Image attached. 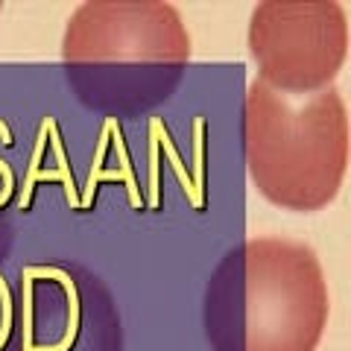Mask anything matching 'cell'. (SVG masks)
Returning a JSON list of instances; mask_svg holds the SVG:
<instances>
[{
	"instance_id": "1",
	"label": "cell",
	"mask_w": 351,
	"mask_h": 351,
	"mask_svg": "<svg viewBox=\"0 0 351 351\" xmlns=\"http://www.w3.org/2000/svg\"><path fill=\"white\" fill-rule=\"evenodd\" d=\"M205 319L217 351H316L328 322L316 252L284 237L246 240L211 278Z\"/></svg>"
},
{
	"instance_id": "2",
	"label": "cell",
	"mask_w": 351,
	"mask_h": 351,
	"mask_svg": "<svg viewBox=\"0 0 351 351\" xmlns=\"http://www.w3.org/2000/svg\"><path fill=\"white\" fill-rule=\"evenodd\" d=\"M246 156L258 191L290 211H319L339 193L348 164V112L337 88L293 108L263 80L246 97Z\"/></svg>"
},
{
	"instance_id": "3",
	"label": "cell",
	"mask_w": 351,
	"mask_h": 351,
	"mask_svg": "<svg viewBox=\"0 0 351 351\" xmlns=\"http://www.w3.org/2000/svg\"><path fill=\"white\" fill-rule=\"evenodd\" d=\"M252 59L276 91H316L339 73L348 53V18L337 0H267L252 12Z\"/></svg>"
},
{
	"instance_id": "4",
	"label": "cell",
	"mask_w": 351,
	"mask_h": 351,
	"mask_svg": "<svg viewBox=\"0 0 351 351\" xmlns=\"http://www.w3.org/2000/svg\"><path fill=\"white\" fill-rule=\"evenodd\" d=\"M68 64H167L179 68L191 56V38L170 3H82L64 29Z\"/></svg>"
},
{
	"instance_id": "5",
	"label": "cell",
	"mask_w": 351,
	"mask_h": 351,
	"mask_svg": "<svg viewBox=\"0 0 351 351\" xmlns=\"http://www.w3.org/2000/svg\"><path fill=\"white\" fill-rule=\"evenodd\" d=\"M36 182H62L64 184V199L73 211H80V188L73 182L71 164L64 161V149H62V138L56 129V120L44 117L38 138H36V149H32V161L24 179V193H21V211H27L32 202V184Z\"/></svg>"
},
{
	"instance_id": "6",
	"label": "cell",
	"mask_w": 351,
	"mask_h": 351,
	"mask_svg": "<svg viewBox=\"0 0 351 351\" xmlns=\"http://www.w3.org/2000/svg\"><path fill=\"white\" fill-rule=\"evenodd\" d=\"M24 276L27 278H56V281H62L64 293H68V304H71V319H68V331H64L62 343L53 346V348H36L32 346L29 351H71V346L76 343V331H80V293H76L73 278L68 276V272L56 269V267H27Z\"/></svg>"
},
{
	"instance_id": "7",
	"label": "cell",
	"mask_w": 351,
	"mask_h": 351,
	"mask_svg": "<svg viewBox=\"0 0 351 351\" xmlns=\"http://www.w3.org/2000/svg\"><path fill=\"white\" fill-rule=\"evenodd\" d=\"M149 129L156 132L158 149H164V156H167L170 167H173V173H176V179L182 182V191H184V196H188V202L196 208V211H202V208H205V202L199 199V196H196V188H193V182H191V173H188V167H184V164H182L179 152H176V147H173V138H170L167 126L161 123V117H149Z\"/></svg>"
},
{
	"instance_id": "8",
	"label": "cell",
	"mask_w": 351,
	"mask_h": 351,
	"mask_svg": "<svg viewBox=\"0 0 351 351\" xmlns=\"http://www.w3.org/2000/svg\"><path fill=\"white\" fill-rule=\"evenodd\" d=\"M108 141H112V132H108V120H106V123H103V132H100V138H97L94 167H91V173H88V182H85L82 196H80V211H85V208H91L94 193H97V184H100L103 179H108V182H126V179H123V173H120V170H103V158H106V147H108Z\"/></svg>"
},
{
	"instance_id": "9",
	"label": "cell",
	"mask_w": 351,
	"mask_h": 351,
	"mask_svg": "<svg viewBox=\"0 0 351 351\" xmlns=\"http://www.w3.org/2000/svg\"><path fill=\"white\" fill-rule=\"evenodd\" d=\"M108 129H112V141H114V149H117V161H120V173H123V184H126V193H129V205L132 208H141L144 205V196L138 191V182H135V173H132V164H129V152L123 144V132H120L117 117H108Z\"/></svg>"
},
{
	"instance_id": "10",
	"label": "cell",
	"mask_w": 351,
	"mask_h": 351,
	"mask_svg": "<svg viewBox=\"0 0 351 351\" xmlns=\"http://www.w3.org/2000/svg\"><path fill=\"white\" fill-rule=\"evenodd\" d=\"M191 182L196 188V196L205 202V117L193 120V173Z\"/></svg>"
},
{
	"instance_id": "11",
	"label": "cell",
	"mask_w": 351,
	"mask_h": 351,
	"mask_svg": "<svg viewBox=\"0 0 351 351\" xmlns=\"http://www.w3.org/2000/svg\"><path fill=\"white\" fill-rule=\"evenodd\" d=\"M0 141H3L6 147H12V132H9V126L0 120ZM0 176H3V191H0V208H3L9 199H12V191H15V176H12V167L0 158Z\"/></svg>"
},
{
	"instance_id": "12",
	"label": "cell",
	"mask_w": 351,
	"mask_h": 351,
	"mask_svg": "<svg viewBox=\"0 0 351 351\" xmlns=\"http://www.w3.org/2000/svg\"><path fill=\"white\" fill-rule=\"evenodd\" d=\"M158 141H156V132L149 129V208L156 211L161 205L158 199Z\"/></svg>"
},
{
	"instance_id": "13",
	"label": "cell",
	"mask_w": 351,
	"mask_h": 351,
	"mask_svg": "<svg viewBox=\"0 0 351 351\" xmlns=\"http://www.w3.org/2000/svg\"><path fill=\"white\" fill-rule=\"evenodd\" d=\"M32 348V278L24 276V351Z\"/></svg>"
}]
</instances>
